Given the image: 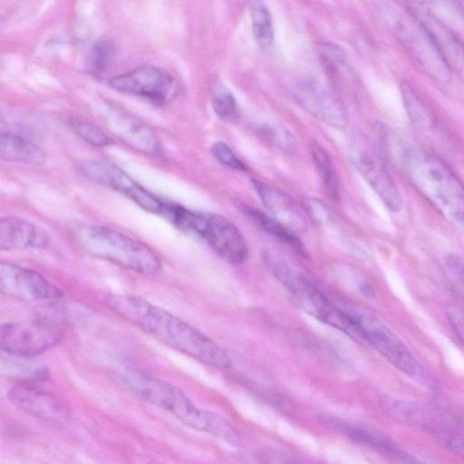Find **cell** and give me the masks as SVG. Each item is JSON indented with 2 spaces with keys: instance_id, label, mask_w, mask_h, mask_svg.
I'll return each mask as SVG.
<instances>
[{
  "instance_id": "6da1fadb",
  "label": "cell",
  "mask_w": 464,
  "mask_h": 464,
  "mask_svg": "<svg viewBox=\"0 0 464 464\" xmlns=\"http://www.w3.org/2000/svg\"><path fill=\"white\" fill-rule=\"evenodd\" d=\"M380 149L412 188L451 221L464 224V184L439 158L407 144L389 127L378 126Z\"/></svg>"
},
{
  "instance_id": "7a4b0ae2",
  "label": "cell",
  "mask_w": 464,
  "mask_h": 464,
  "mask_svg": "<svg viewBox=\"0 0 464 464\" xmlns=\"http://www.w3.org/2000/svg\"><path fill=\"white\" fill-rule=\"evenodd\" d=\"M106 303L118 314L169 346L218 369L231 366L228 353L220 345L168 311L125 295H109Z\"/></svg>"
},
{
  "instance_id": "3957f363",
  "label": "cell",
  "mask_w": 464,
  "mask_h": 464,
  "mask_svg": "<svg viewBox=\"0 0 464 464\" xmlns=\"http://www.w3.org/2000/svg\"><path fill=\"white\" fill-rule=\"evenodd\" d=\"M117 378L134 394L170 412L187 426L212 434L229 444L239 442V433L229 421L197 407L177 387L130 368L120 371Z\"/></svg>"
},
{
  "instance_id": "277c9868",
  "label": "cell",
  "mask_w": 464,
  "mask_h": 464,
  "mask_svg": "<svg viewBox=\"0 0 464 464\" xmlns=\"http://www.w3.org/2000/svg\"><path fill=\"white\" fill-rule=\"evenodd\" d=\"M377 9L415 66L437 84H448L451 72L434 37L416 13L398 0H377Z\"/></svg>"
},
{
  "instance_id": "5b68a950",
  "label": "cell",
  "mask_w": 464,
  "mask_h": 464,
  "mask_svg": "<svg viewBox=\"0 0 464 464\" xmlns=\"http://www.w3.org/2000/svg\"><path fill=\"white\" fill-rule=\"evenodd\" d=\"M74 238L88 254L122 268L144 276H154L161 270V262L152 249L112 228L81 225L74 230Z\"/></svg>"
},
{
  "instance_id": "8992f818",
  "label": "cell",
  "mask_w": 464,
  "mask_h": 464,
  "mask_svg": "<svg viewBox=\"0 0 464 464\" xmlns=\"http://www.w3.org/2000/svg\"><path fill=\"white\" fill-rule=\"evenodd\" d=\"M264 261L271 273L307 313L345 334L359 339L354 324L343 304L333 301L277 252L266 251Z\"/></svg>"
},
{
  "instance_id": "52a82bcc",
  "label": "cell",
  "mask_w": 464,
  "mask_h": 464,
  "mask_svg": "<svg viewBox=\"0 0 464 464\" xmlns=\"http://www.w3.org/2000/svg\"><path fill=\"white\" fill-rule=\"evenodd\" d=\"M168 218L178 227L200 236L227 262L240 265L247 256V247L238 228L218 214L198 213L172 204Z\"/></svg>"
},
{
  "instance_id": "ba28073f",
  "label": "cell",
  "mask_w": 464,
  "mask_h": 464,
  "mask_svg": "<svg viewBox=\"0 0 464 464\" xmlns=\"http://www.w3.org/2000/svg\"><path fill=\"white\" fill-rule=\"evenodd\" d=\"M360 340L369 343L388 362L411 378L425 382L428 376L402 341L382 321L353 304H343Z\"/></svg>"
},
{
  "instance_id": "9c48e42d",
  "label": "cell",
  "mask_w": 464,
  "mask_h": 464,
  "mask_svg": "<svg viewBox=\"0 0 464 464\" xmlns=\"http://www.w3.org/2000/svg\"><path fill=\"white\" fill-rule=\"evenodd\" d=\"M63 334L61 321L35 316L2 324L0 344L4 352L35 356L56 345Z\"/></svg>"
},
{
  "instance_id": "30bf717a",
  "label": "cell",
  "mask_w": 464,
  "mask_h": 464,
  "mask_svg": "<svg viewBox=\"0 0 464 464\" xmlns=\"http://www.w3.org/2000/svg\"><path fill=\"white\" fill-rule=\"evenodd\" d=\"M350 158L384 205L390 210L399 212L403 205L402 198L381 149L369 138L359 134L351 142Z\"/></svg>"
},
{
  "instance_id": "8fae6325",
  "label": "cell",
  "mask_w": 464,
  "mask_h": 464,
  "mask_svg": "<svg viewBox=\"0 0 464 464\" xmlns=\"http://www.w3.org/2000/svg\"><path fill=\"white\" fill-rule=\"evenodd\" d=\"M79 169L87 179L124 195L144 210L153 214L162 213L164 202L115 163L102 159L87 160L80 163Z\"/></svg>"
},
{
  "instance_id": "7c38bea8",
  "label": "cell",
  "mask_w": 464,
  "mask_h": 464,
  "mask_svg": "<svg viewBox=\"0 0 464 464\" xmlns=\"http://www.w3.org/2000/svg\"><path fill=\"white\" fill-rule=\"evenodd\" d=\"M109 85L119 92L139 96L156 104H162L170 98L174 81L164 70L147 64L111 78Z\"/></svg>"
},
{
  "instance_id": "4fadbf2b",
  "label": "cell",
  "mask_w": 464,
  "mask_h": 464,
  "mask_svg": "<svg viewBox=\"0 0 464 464\" xmlns=\"http://www.w3.org/2000/svg\"><path fill=\"white\" fill-rule=\"evenodd\" d=\"M1 293L23 301L57 298L62 291L39 273L10 262L0 265Z\"/></svg>"
},
{
  "instance_id": "5bb4252c",
  "label": "cell",
  "mask_w": 464,
  "mask_h": 464,
  "mask_svg": "<svg viewBox=\"0 0 464 464\" xmlns=\"http://www.w3.org/2000/svg\"><path fill=\"white\" fill-rule=\"evenodd\" d=\"M435 2L419 7L415 13L438 44L451 72L464 82V42L435 11Z\"/></svg>"
},
{
  "instance_id": "9a60e30c",
  "label": "cell",
  "mask_w": 464,
  "mask_h": 464,
  "mask_svg": "<svg viewBox=\"0 0 464 464\" xmlns=\"http://www.w3.org/2000/svg\"><path fill=\"white\" fill-rule=\"evenodd\" d=\"M107 128L132 149L149 155H159L160 146L152 130L134 116L114 111L105 117Z\"/></svg>"
},
{
  "instance_id": "2e32d148",
  "label": "cell",
  "mask_w": 464,
  "mask_h": 464,
  "mask_svg": "<svg viewBox=\"0 0 464 464\" xmlns=\"http://www.w3.org/2000/svg\"><path fill=\"white\" fill-rule=\"evenodd\" d=\"M319 420L332 430L345 434L354 441L362 443L387 458L404 462L413 461L411 457L397 444L374 430L331 416H322Z\"/></svg>"
},
{
  "instance_id": "e0dca14e",
  "label": "cell",
  "mask_w": 464,
  "mask_h": 464,
  "mask_svg": "<svg viewBox=\"0 0 464 464\" xmlns=\"http://www.w3.org/2000/svg\"><path fill=\"white\" fill-rule=\"evenodd\" d=\"M49 241L47 233L35 224L15 217L0 220V249L2 251L42 249Z\"/></svg>"
},
{
  "instance_id": "ac0fdd59",
  "label": "cell",
  "mask_w": 464,
  "mask_h": 464,
  "mask_svg": "<svg viewBox=\"0 0 464 464\" xmlns=\"http://www.w3.org/2000/svg\"><path fill=\"white\" fill-rule=\"evenodd\" d=\"M252 184L264 206L276 219L292 231L304 229L306 220L287 193L258 179H253Z\"/></svg>"
},
{
  "instance_id": "d6986e66",
  "label": "cell",
  "mask_w": 464,
  "mask_h": 464,
  "mask_svg": "<svg viewBox=\"0 0 464 464\" xmlns=\"http://www.w3.org/2000/svg\"><path fill=\"white\" fill-rule=\"evenodd\" d=\"M10 401L21 411L42 418L64 415L63 405L51 394L27 386H14L8 393Z\"/></svg>"
},
{
  "instance_id": "ffe728a7",
  "label": "cell",
  "mask_w": 464,
  "mask_h": 464,
  "mask_svg": "<svg viewBox=\"0 0 464 464\" xmlns=\"http://www.w3.org/2000/svg\"><path fill=\"white\" fill-rule=\"evenodd\" d=\"M303 105L319 120L336 128L347 123V115L340 101L322 90H308L301 98Z\"/></svg>"
},
{
  "instance_id": "44dd1931",
  "label": "cell",
  "mask_w": 464,
  "mask_h": 464,
  "mask_svg": "<svg viewBox=\"0 0 464 464\" xmlns=\"http://www.w3.org/2000/svg\"><path fill=\"white\" fill-rule=\"evenodd\" d=\"M402 102L412 126L421 134L435 136L438 131V121L426 102L416 90L408 82L400 86Z\"/></svg>"
},
{
  "instance_id": "7402d4cb",
  "label": "cell",
  "mask_w": 464,
  "mask_h": 464,
  "mask_svg": "<svg viewBox=\"0 0 464 464\" xmlns=\"http://www.w3.org/2000/svg\"><path fill=\"white\" fill-rule=\"evenodd\" d=\"M0 157L7 161L28 165H42L46 160V154L40 147L7 132L0 135Z\"/></svg>"
},
{
  "instance_id": "603a6c76",
  "label": "cell",
  "mask_w": 464,
  "mask_h": 464,
  "mask_svg": "<svg viewBox=\"0 0 464 464\" xmlns=\"http://www.w3.org/2000/svg\"><path fill=\"white\" fill-rule=\"evenodd\" d=\"M1 369L5 375L22 381H44L49 377L46 366L32 355L4 352Z\"/></svg>"
},
{
  "instance_id": "cb8c5ba5",
  "label": "cell",
  "mask_w": 464,
  "mask_h": 464,
  "mask_svg": "<svg viewBox=\"0 0 464 464\" xmlns=\"http://www.w3.org/2000/svg\"><path fill=\"white\" fill-rule=\"evenodd\" d=\"M238 207L249 219L266 233L290 246L302 256L307 257V251L302 241L286 226L251 206L241 203Z\"/></svg>"
},
{
  "instance_id": "d4e9b609",
  "label": "cell",
  "mask_w": 464,
  "mask_h": 464,
  "mask_svg": "<svg viewBox=\"0 0 464 464\" xmlns=\"http://www.w3.org/2000/svg\"><path fill=\"white\" fill-rule=\"evenodd\" d=\"M246 7L252 24L256 42L264 49L274 40V29L270 13L263 0H246Z\"/></svg>"
},
{
  "instance_id": "484cf974",
  "label": "cell",
  "mask_w": 464,
  "mask_h": 464,
  "mask_svg": "<svg viewBox=\"0 0 464 464\" xmlns=\"http://www.w3.org/2000/svg\"><path fill=\"white\" fill-rule=\"evenodd\" d=\"M312 157L326 194L337 200L339 198L338 180L329 154L321 146L314 145Z\"/></svg>"
},
{
  "instance_id": "4316f807",
  "label": "cell",
  "mask_w": 464,
  "mask_h": 464,
  "mask_svg": "<svg viewBox=\"0 0 464 464\" xmlns=\"http://www.w3.org/2000/svg\"><path fill=\"white\" fill-rule=\"evenodd\" d=\"M73 131L86 142L97 146L105 147L111 144V139L98 125L88 121H74L72 123Z\"/></svg>"
},
{
  "instance_id": "83f0119b",
  "label": "cell",
  "mask_w": 464,
  "mask_h": 464,
  "mask_svg": "<svg viewBox=\"0 0 464 464\" xmlns=\"http://www.w3.org/2000/svg\"><path fill=\"white\" fill-rule=\"evenodd\" d=\"M262 135L273 146L280 150L289 152L295 148V140L292 134L284 127L267 124L262 127Z\"/></svg>"
},
{
  "instance_id": "f1b7e54d",
  "label": "cell",
  "mask_w": 464,
  "mask_h": 464,
  "mask_svg": "<svg viewBox=\"0 0 464 464\" xmlns=\"http://www.w3.org/2000/svg\"><path fill=\"white\" fill-rule=\"evenodd\" d=\"M214 112L221 120L231 121L237 118L238 111L233 95L227 92H219L212 99Z\"/></svg>"
},
{
  "instance_id": "f546056e",
  "label": "cell",
  "mask_w": 464,
  "mask_h": 464,
  "mask_svg": "<svg viewBox=\"0 0 464 464\" xmlns=\"http://www.w3.org/2000/svg\"><path fill=\"white\" fill-rule=\"evenodd\" d=\"M115 49L109 42L97 44L92 53L91 66L94 72H102L112 63Z\"/></svg>"
},
{
  "instance_id": "4dcf8cb0",
  "label": "cell",
  "mask_w": 464,
  "mask_h": 464,
  "mask_svg": "<svg viewBox=\"0 0 464 464\" xmlns=\"http://www.w3.org/2000/svg\"><path fill=\"white\" fill-rule=\"evenodd\" d=\"M211 152L218 162L229 169L238 171H245L246 169L245 164L225 142L218 141L214 143Z\"/></svg>"
},
{
  "instance_id": "1f68e13d",
  "label": "cell",
  "mask_w": 464,
  "mask_h": 464,
  "mask_svg": "<svg viewBox=\"0 0 464 464\" xmlns=\"http://www.w3.org/2000/svg\"><path fill=\"white\" fill-rule=\"evenodd\" d=\"M304 208L314 222L324 225L329 222L330 211L319 199L307 197L304 199Z\"/></svg>"
},
{
  "instance_id": "d6a6232c",
  "label": "cell",
  "mask_w": 464,
  "mask_h": 464,
  "mask_svg": "<svg viewBox=\"0 0 464 464\" xmlns=\"http://www.w3.org/2000/svg\"><path fill=\"white\" fill-rule=\"evenodd\" d=\"M446 315L450 327L464 343V314L459 309L449 306Z\"/></svg>"
},
{
  "instance_id": "836d02e7",
  "label": "cell",
  "mask_w": 464,
  "mask_h": 464,
  "mask_svg": "<svg viewBox=\"0 0 464 464\" xmlns=\"http://www.w3.org/2000/svg\"><path fill=\"white\" fill-rule=\"evenodd\" d=\"M446 448L461 457H464V434H452L445 440Z\"/></svg>"
},
{
  "instance_id": "e575fe53",
  "label": "cell",
  "mask_w": 464,
  "mask_h": 464,
  "mask_svg": "<svg viewBox=\"0 0 464 464\" xmlns=\"http://www.w3.org/2000/svg\"><path fill=\"white\" fill-rule=\"evenodd\" d=\"M452 2L464 20V0H452Z\"/></svg>"
}]
</instances>
